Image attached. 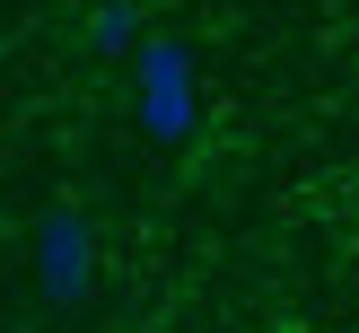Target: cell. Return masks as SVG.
I'll list each match as a JSON object with an SVG mask.
<instances>
[{"mask_svg": "<svg viewBox=\"0 0 359 333\" xmlns=\"http://www.w3.org/2000/svg\"><path fill=\"white\" fill-rule=\"evenodd\" d=\"M88 44H97V53H123V62H132V53L149 44V35H140V9H132V0H105V9L88 18Z\"/></svg>", "mask_w": 359, "mask_h": 333, "instance_id": "3957f363", "label": "cell"}, {"mask_svg": "<svg viewBox=\"0 0 359 333\" xmlns=\"http://www.w3.org/2000/svg\"><path fill=\"white\" fill-rule=\"evenodd\" d=\"M132 105H140V132L158 149H184L193 123H202V97H193V53L184 35H149L132 53Z\"/></svg>", "mask_w": 359, "mask_h": 333, "instance_id": "6da1fadb", "label": "cell"}, {"mask_svg": "<svg viewBox=\"0 0 359 333\" xmlns=\"http://www.w3.org/2000/svg\"><path fill=\"white\" fill-rule=\"evenodd\" d=\"M27 254H35V298H44V307H79V298L97 290V237H88L79 202H44L35 210Z\"/></svg>", "mask_w": 359, "mask_h": 333, "instance_id": "7a4b0ae2", "label": "cell"}, {"mask_svg": "<svg viewBox=\"0 0 359 333\" xmlns=\"http://www.w3.org/2000/svg\"><path fill=\"white\" fill-rule=\"evenodd\" d=\"M280 333H298V325H280Z\"/></svg>", "mask_w": 359, "mask_h": 333, "instance_id": "277c9868", "label": "cell"}]
</instances>
